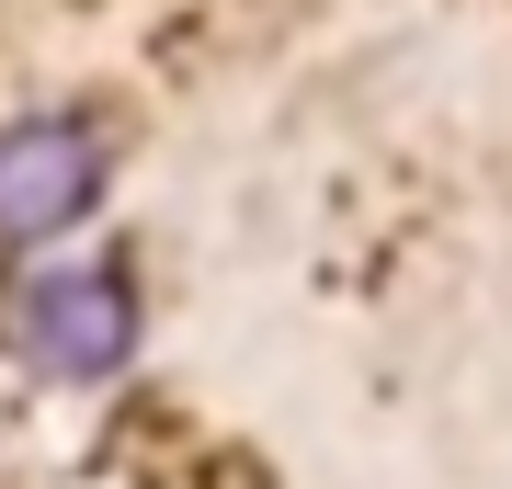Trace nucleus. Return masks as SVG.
I'll list each match as a JSON object with an SVG mask.
<instances>
[{
    "label": "nucleus",
    "mask_w": 512,
    "mask_h": 489,
    "mask_svg": "<svg viewBox=\"0 0 512 489\" xmlns=\"http://www.w3.org/2000/svg\"><path fill=\"white\" fill-rule=\"evenodd\" d=\"M103 194V137L80 114H23L0 126V239H57Z\"/></svg>",
    "instance_id": "nucleus-1"
},
{
    "label": "nucleus",
    "mask_w": 512,
    "mask_h": 489,
    "mask_svg": "<svg viewBox=\"0 0 512 489\" xmlns=\"http://www.w3.org/2000/svg\"><path fill=\"white\" fill-rule=\"evenodd\" d=\"M23 364H46V376H103V364H126V285L114 273H23V296L0 308Z\"/></svg>",
    "instance_id": "nucleus-2"
}]
</instances>
